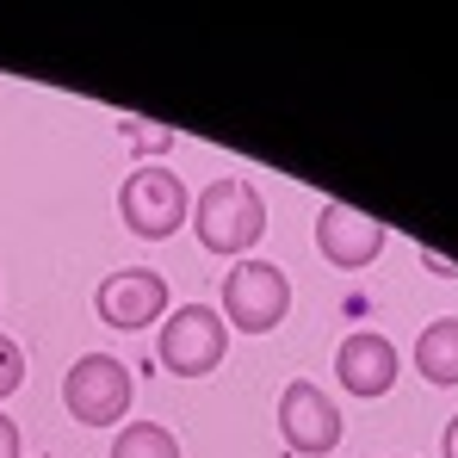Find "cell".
<instances>
[{"mask_svg":"<svg viewBox=\"0 0 458 458\" xmlns=\"http://www.w3.org/2000/svg\"><path fill=\"white\" fill-rule=\"evenodd\" d=\"M440 453H446V458H458V415L446 421V434H440Z\"/></svg>","mask_w":458,"mask_h":458,"instance_id":"15","label":"cell"},{"mask_svg":"<svg viewBox=\"0 0 458 458\" xmlns=\"http://www.w3.org/2000/svg\"><path fill=\"white\" fill-rule=\"evenodd\" d=\"M131 396H137V384L118 353H81L63 378V403L81 428H118L131 415Z\"/></svg>","mask_w":458,"mask_h":458,"instance_id":"2","label":"cell"},{"mask_svg":"<svg viewBox=\"0 0 458 458\" xmlns=\"http://www.w3.org/2000/svg\"><path fill=\"white\" fill-rule=\"evenodd\" d=\"M292 316V279L273 260H235L224 279V328L273 335Z\"/></svg>","mask_w":458,"mask_h":458,"instance_id":"3","label":"cell"},{"mask_svg":"<svg viewBox=\"0 0 458 458\" xmlns=\"http://www.w3.org/2000/svg\"><path fill=\"white\" fill-rule=\"evenodd\" d=\"M93 310H99L106 328L137 335V328H149L155 316L167 310V279L149 273V267H124V273H112V279L93 292Z\"/></svg>","mask_w":458,"mask_h":458,"instance_id":"7","label":"cell"},{"mask_svg":"<svg viewBox=\"0 0 458 458\" xmlns=\"http://www.w3.org/2000/svg\"><path fill=\"white\" fill-rule=\"evenodd\" d=\"M118 124H124V137H137V149H149V155L174 149V131H149V124H137V118H118Z\"/></svg>","mask_w":458,"mask_h":458,"instance_id":"13","label":"cell"},{"mask_svg":"<svg viewBox=\"0 0 458 458\" xmlns=\"http://www.w3.org/2000/svg\"><path fill=\"white\" fill-rule=\"evenodd\" d=\"M279 434H285V446L304 458H322L341 446V403L328 396V390H316L310 378H292L279 390Z\"/></svg>","mask_w":458,"mask_h":458,"instance_id":"6","label":"cell"},{"mask_svg":"<svg viewBox=\"0 0 458 458\" xmlns=\"http://www.w3.org/2000/svg\"><path fill=\"white\" fill-rule=\"evenodd\" d=\"M192 229L211 254L229 260H248V248L267 235V199L248 186V180H211L192 205Z\"/></svg>","mask_w":458,"mask_h":458,"instance_id":"1","label":"cell"},{"mask_svg":"<svg viewBox=\"0 0 458 458\" xmlns=\"http://www.w3.org/2000/svg\"><path fill=\"white\" fill-rule=\"evenodd\" d=\"M19 384H25V347L0 335V403H6V396H13Z\"/></svg>","mask_w":458,"mask_h":458,"instance_id":"12","label":"cell"},{"mask_svg":"<svg viewBox=\"0 0 458 458\" xmlns=\"http://www.w3.org/2000/svg\"><path fill=\"white\" fill-rule=\"evenodd\" d=\"M384 242H390L384 224L366 217V211H353V205H322V217H316V248H322V260L341 267V273L372 267L384 254Z\"/></svg>","mask_w":458,"mask_h":458,"instance_id":"8","label":"cell"},{"mask_svg":"<svg viewBox=\"0 0 458 458\" xmlns=\"http://www.w3.org/2000/svg\"><path fill=\"white\" fill-rule=\"evenodd\" d=\"M415 366H421V378L428 384H458V316H440V322H428L421 328V341H415Z\"/></svg>","mask_w":458,"mask_h":458,"instance_id":"10","label":"cell"},{"mask_svg":"<svg viewBox=\"0 0 458 458\" xmlns=\"http://www.w3.org/2000/svg\"><path fill=\"white\" fill-rule=\"evenodd\" d=\"M19 446H25V440H19V421L0 415V458H19Z\"/></svg>","mask_w":458,"mask_h":458,"instance_id":"14","label":"cell"},{"mask_svg":"<svg viewBox=\"0 0 458 458\" xmlns=\"http://www.w3.org/2000/svg\"><path fill=\"white\" fill-rule=\"evenodd\" d=\"M112 458H180V440H174L161 421H131V428L112 440Z\"/></svg>","mask_w":458,"mask_h":458,"instance_id":"11","label":"cell"},{"mask_svg":"<svg viewBox=\"0 0 458 458\" xmlns=\"http://www.w3.org/2000/svg\"><path fill=\"white\" fill-rule=\"evenodd\" d=\"M118 217H124L131 235H143V242H167V235H180V224L192 217V199H186V186L167 167H137L124 180V192H118Z\"/></svg>","mask_w":458,"mask_h":458,"instance_id":"4","label":"cell"},{"mask_svg":"<svg viewBox=\"0 0 458 458\" xmlns=\"http://www.w3.org/2000/svg\"><path fill=\"white\" fill-rule=\"evenodd\" d=\"M224 353H229V328L211 304H186L161 322V366L174 378H205V372L224 366Z\"/></svg>","mask_w":458,"mask_h":458,"instance_id":"5","label":"cell"},{"mask_svg":"<svg viewBox=\"0 0 458 458\" xmlns=\"http://www.w3.org/2000/svg\"><path fill=\"white\" fill-rule=\"evenodd\" d=\"M335 372H341V390H353V396H384V390H396V347L372 328H360L341 341Z\"/></svg>","mask_w":458,"mask_h":458,"instance_id":"9","label":"cell"}]
</instances>
